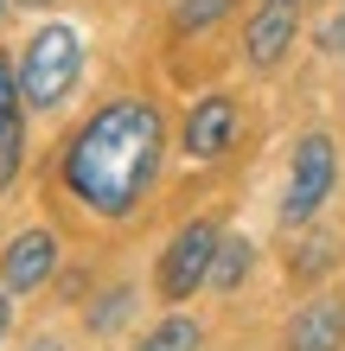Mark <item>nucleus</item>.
I'll use <instances>...</instances> for the list:
<instances>
[{"label": "nucleus", "mask_w": 345, "mask_h": 351, "mask_svg": "<svg viewBox=\"0 0 345 351\" xmlns=\"http://www.w3.org/2000/svg\"><path fill=\"white\" fill-rule=\"evenodd\" d=\"M281 351H345V300L339 294H307L288 313Z\"/></svg>", "instance_id": "nucleus-8"}, {"label": "nucleus", "mask_w": 345, "mask_h": 351, "mask_svg": "<svg viewBox=\"0 0 345 351\" xmlns=\"http://www.w3.org/2000/svg\"><path fill=\"white\" fill-rule=\"evenodd\" d=\"M128 319H134V287H128V281H115L109 294H96V300H90V313H84V326H90L96 339L121 332V326H128Z\"/></svg>", "instance_id": "nucleus-12"}, {"label": "nucleus", "mask_w": 345, "mask_h": 351, "mask_svg": "<svg viewBox=\"0 0 345 351\" xmlns=\"http://www.w3.org/2000/svg\"><path fill=\"white\" fill-rule=\"evenodd\" d=\"M320 51H326V58H339V64H345V7L326 19V26H320Z\"/></svg>", "instance_id": "nucleus-16"}, {"label": "nucleus", "mask_w": 345, "mask_h": 351, "mask_svg": "<svg viewBox=\"0 0 345 351\" xmlns=\"http://www.w3.org/2000/svg\"><path fill=\"white\" fill-rule=\"evenodd\" d=\"M58 262H64V243H58L45 223H26L19 237H7V250H0V287L7 294H38Z\"/></svg>", "instance_id": "nucleus-7"}, {"label": "nucleus", "mask_w": 345, "mask_h": 351, "mask_svg": "<svg viewBox=\"0 0 345 351\" xmlns=\"http://www.w3.org/2000/svg\"><path fill=\"white\" fill-rule=\"evenodd\" d=\"M243 7V0H173V32L179 38H198V32H211V26H224V19Z\"/></svg>", "instance_id": "nucleus-11"}, {"label": "nucleus", "mask_w": 345, "mask_h": 351, "mask_svg": "<svg viewBox=\"0 0 345 351\" xmlns=\"http://www.w3.org/2000/svg\"><path fill=\"white\" fill-rule=\"evenodd\" d=\"M160 173H167V109L154 96H109L58 147V185L77 211L103 223H128L154 198Z\"/></svg>", "instance_id": "nucleus-1"}, {"label": "nucleus", "mask_w": 345, "mask_h": 351, "mask_svg": "<svg viewBox=\"0 0 345 351\" xmlns=\"http://www.w3.org/2000/svg\"><path fill=\"white\" fill-rule=\"evenodd\" d=\"M250 268H256V243L237 237V230H224V243H217V262H211V287L237 294V287L250 281Z\"/></svg>", "instance_id": "nucleus-10"}, {"label": "nucleus", "mask_w": 345, "mask_h": 351, "mask_svg": "<svg viewBox=\"0 0 345 351\" xmlns=\"http://www.w3.org/2000/svg\"><path fill=\"white\" fill-rule=\"evenodd\" d=\"M300 13H307V0H256V7L243 13V64L256 77L288 64V51L300 38Z\"/></svg>", "instance_id": "nucleus-5"}, {"label": "nucleus", "mask_w": 345, "mask_h": 351, "mask_svg": "<svg viewBox=\"0 0 345 351\" xmlns=\"http://www.w3.org/2000/svg\"><path fill=\"white\" fill-rule=\"evenodd\" d=\"M13 84H19V109L26 115H51L64 109L84 84V32L64 19H45L13 58Z\"/></svg>", "instance_id": "nucleus-2"}, {"label": "nucleus", "mask_w": 345, "mask_h": 351, "mask_svg": "<svg viewBox=\"0 0 345 351\" xmlns=\"http://www.w3.org/2000/svg\"><path fill=\"white\" fill-rule=\"evenodd\" d=\"M237 134H243V102L230 90H211V96H198L186 121H179V154L198 160V167H211V160H224L237 147Z\"/></svg>", "instance_id": "nucleus-6"}, {"label": "nucleus", "mask_w": 345, "mask_h": 351, "mask_svg": "<svg viewBox=\"0 0 345 351\" xmlns=\"http://www.w3.org/2000/svg\"><path fill=\"white\" fill-rule=\"evenodd\" d=\"M333 262H339V243H333L326 230H313V237H307V243L294 250V281H320V275H326Z\"/></svg>", "instance_id": "nucleus-13"}, {"label": "nucleus", "mask_w": 345, "mask_h": 351, "mask_svg": "<svg viewBox=\"0 0 345 351\" xmlns=\"http://www.w3.org/2000/svg\"><path fill=\"white\" fill-rule=\"evenodd\" d=\"M26 351H58V339H32V345H26Z\"/></svg>", "instance_id": "nucleus-18"}, {"label": "nucleus", "mask_w": 345, "mask_h": 351, "mask_svg": "<svg viewBox=\"0 0 345 351\" xmlns=\"http://www.w3.org/2000/svg\"><path fill=\"white\" fill-rule=\"evenodd\" d=\"M7 13H13V0H0V26H7Z\"/></svg>", "instance_id": "nucleus-20"}, {"label": "nucleus", "mask_w": 345, "mask_h": 351, "mask_svg": "<svg viewBox=\"0 0 345 351\" xmlns=\"http://www.w3.org/2000/svg\"><path fill=\"white\" fill-rule=\"evenodd\" d=\"M339 185V141L326 128H307L288 154V185H281V230H307V223L326 211Z\"/></svg>", "instance_id": "nucleus-3"}, {"label": "nucleus", "mask_w": 345, "mask_h": 351, "mask_svg": "<svg viewBox=\"0 0 345 351\" xmlns=\"http://www.w3.org/2000/svg\"><path fill=\"white\" fill-rule=\"evenodd\" d=\"M19 167H26V115L0 128V192L19 179Z\"/></svg>", "instance_id": "nucleus-14"}, {"label": "nucleus", "mask_w": 345, "mask_h": 351, "mask_svg": "<svg viewBox=\"0 0 345 351\" xmlns=\"http://www.w3.org/2000/svg\"><path fill=\"white\" fill-rule=\"evenodd\" d=\"M7 332H13V294L0 287V345H7Z\"/></svg>", "instance_id": "nucleus-17"}, {"label": "nucleus", "mask_w": 345, "mask_h": 351, "mask_svg": "<svg viewBox=\"0 0 345 351\" xmlns=\"http://www.w3.org/2000/svg\"><path fill=\"white\" fill-rule=\"evenodd\" d=\"M13 7H32L38 13V7H58V0H13Z\"/></svg>", "instance_id": "nucleus-19"}, {"label": "nucleus", "mask_w": 345, "mask_h": 351, "mask_svg": "<svg viewBox=\"0 0 345 351\" xmlns=\"http://www.w3.org/2000/svg\"><path fill=\"white\" fill-rule=\"evenodd\" d=\"M217 243H224V223L217 217H192L167 237V250L154 262V287L167 306H186L198 287H211V262H217Z\"/></svg>", "instance_id": "nucleus-4"}, {"label": "nucleus", "mask_w": 345, "mask_h": 351, "mask_svg": "<svg viewBox=\"0 0 345 351\" xmlns=\"http://www.w3.org/2000/svg\"><path fill=\"white\" fill-rule=\"evenodd\" d=\"M26 109H19V84H13V58L0 51V128H7V121H19Z\"/></svg>", "instance_id": "nucleus-15"}, {"label": "nucleus", "mask_w": 345, "mask_h": 351, "mask_svg": "<svg viewBox=\"0 0 345 351\" xmlns=\"http://www.w3.org/2000/svg\"><path fill=\"white\" fill-rule=\"evenodd\" d=\"M134 351H205V326H198V313H179L173 306L167 319H154L134 339Z\"/></svg>", "instance_id": "nucleus-9"}]
</instances>
